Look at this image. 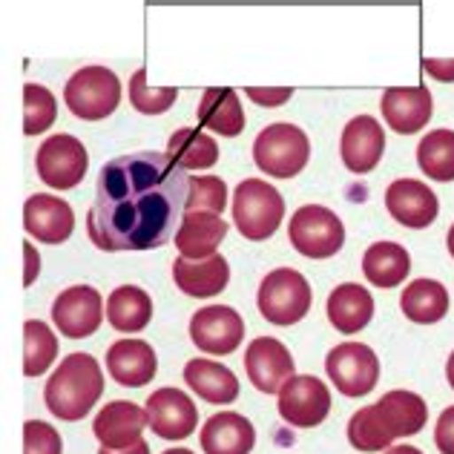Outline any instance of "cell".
<instances>
[{
    "mask_svg": "<svg viewBox=\"0 0 454 454\" xmlns=\"http://www.w3.org/2000/svg\"><path fill=\"white\" fill-rule=\"evenodd\" d=\"M190 178L167 153H133L106 161L98 173L87 233L106 254L153 250L178 233Z\"/></svg>",
    "mask_w": 454,
    "mask_h": 454,
    "instance_id": "1",
    "label": "cell"
},
{
    "mask_svg": "<svg viewBox=\"0 0 454 454\" xmlns=\"http://www.w3.org/2000/svg\"><path fill=\"white\" fill-rule=\"evenodd\" d=\"M104 394V372L95 356L69 354L55 368L43 388V403L67 423L83 420Z\"/></svg>",
    "mask_w": 454,
    "mask_h": 454,
    "instance_id": "2",
    "label": "cell"
},
{
    "mask_svg": "<svg viewBox=\"0 0 454 454\" xmlns=\"http://www.w3.org/2000/svg\"><path fill=\"white\" fill-rule=\"evenodd\" d=\"M285 216V199L270 182L262 178H245L233 193V222L239 233L250 242H265Z\"/></svg>",
    "mask_w": 454,
    "mask_h": 454,
    "instance_id": "3",
    "label": "cell"
},
{
    "mask_svg": "<svg viewBox=\"0 0 454 454\" xmlns=\"http://www.w3.org/2000/svg\"><path fill=\"white\" fill-rule=\"evenodd\" d=\"M310 159V141L296 124H270L254 141V161L270 178H294Z\"/></svg>",
    "mask_w": 454,
    "mask_h": 454,
    "instance_id": "4",
    "label": "cell"
},
{
    "mask_svg": "<svg viewBox=\"0 0 454 454\" xmlns=\"http://www.w3.org/2000/svg\"><path fill=\"white\" fill-rule=\"evenodd\" d=\"M64 101L81 121H101L121 104V81L106 67H83L67 81Z\"/></svg>",
    "mask_w": 454,
    "mask_h": 454,
    "instance_id": "5",
    "label": "cell"
},
{
    "mask_svg": "<svg viewBox=\"0 0 454 454\" xmlns=\"http://www.w3.org/2000/svg\"><path fill=\"white\" fill-rule=\"evenodd\" d=\"M256 305L273 325H296L310 310V285L300 270L277 268L262 279Z\"/></svg>",
    "mask_w": 454,
    "mask_h": 454,
    "instance_id": "6",
    "label": "cell"
},
{
    "mask_svg": "<svg viewBox=\"0 0 454 454\" xmlns=\"http://www.w3.org/2000/svg\"><path fill=\"white\" fill-rule=\"evenodd\" d=\"M288 239L294 250H300L308 259H331L345 245V227L333 210L322 205H302L291 216Z\"/></svg>",
    "mask_w": 454,
    "mask_h": 454,
    "instance_id": "7",
    "label": "cell"
},
{
    "mask_svg": "<svg viewBox=\"0 0 454 454\" xmlns=\"http://www.w3.org/2000/svg\"><path fill=\"white\" fill-rule=\"evenodd\" d=\"M325 372L345 397H365L380 382V360L365 342H340L325 356Z\"/></svg>",
    "mask_w": 454,
    "mask_h": 454,
    "instance_id": "8",
    "label": "cell"
},
{
    "mask_svg": "<svg viewBox=\"0 0 454 454\" xmlns=\"http://www.w3.org/2000/svg\"><path fill=\"white\" fill-rule=\"evenodd\" d=\"M35 167H38V176L43 184H50L52 190H73L83 182V176H87L90 155H87V147H83L75 136L58 133V136H50L38 147Z\"/></svg>",
    "mask_w": 454,
    "mask_h": 454,
    "instance_id": "9",
    "label": "cell"
},
{
    "mask_svg": "<svg viewBox=\"0 0 454 454\" xmlns=\"http://www.w3.org/2000/svg\"><path fill=\"white\" fill-rule=\"evenodd\" d=\"M279 417L294 428H314L331 414V391L314 374H296L282 386Z\"/></svg>",
    "mask_w": 454,
    "mask_h": 454,
    "instance_id": "10",
    "label": "cell"
},
{
    "mask_svg": "<svg viewBox=\"0 0 454 454\" xmlns=\"http://www.w3.org/2000/svg\"><path fill=\"white\" fill-rule=\"evenodd\" d=\"M190 340L201 351L227 356L245 340V319L231 305H207L190 317Z\"/></svg>",
    "mask_w": 454,
    "mask_h": 454,
    "instance_id": "11",
    "label": "cell"
},
{
    "mask_svg": "<svg viewBox=\"0 0 454 454\" xmlns=\"http://www.w3.org/2000/svg\"><path fill=\"white\" fill-rule=\"evenodd\" d=\"M55 328L69 340L92 337L104 322V300L92 285H73L55 296L52 302Z\"/></svg>",
    "mask_w": 454,
    "mask_h": 454,
    "instance_id": "12",
    "label": "cell"
},
{
    "mask_svg": "<svg viewBox=\"0 0 454 454\" xmlns=\"http://www.w3.org/2000/svg\"><path fill=\"white\" fill-rule=\"evenodd\" d=\"M147 420L153 434L161 440H184L199 428V411L196 403L187 397L182 388H159L147 400Z\"/></svg>",
    "mask_w": 454,
    "mask_h": 454,
    "instance_id": "13",
    "label": "cell"
},
{
    "mask_svg": "<svg viewBox=\"0 0 454 454\" xmlns=\"http://www.w3.org/2000/svg\"><path fill=\"white\" fill-rule=\"evenodd\" d=\"M245 372L262 394H279L285 382L296 377V365L291 351L285 348V342L273 337H259L245 351Z\"/></svg>",
    "mask_w": 454,
    "mask_h": 454,
    "instance_id": "14",
    "label": "cell"
},
{
    "mask_svg": "<svg viewBox=\"0 0 454 454\" xmlns=\"http://www.w3.org/2000/svg\"><path fill=\"white\" fill-rule=\"evenodd\" d=\"M386 210L391 213L394 222H400L403 227L411 231H423L428 227L440 213L437 193L426 182L417 178H397L386 190Z\"/></svg>",
    "mask_w": 454,
    "mask_h": 454,
    "instance_id": "15",
    "label": "cell"
},
{
    "mask_svg": "<svg viewBox=\"0 0 454 454\" xmlns=\"http://www.w3.org/2000/svg\"><path fill=\"white\" fill-rule=\"evenodd\" d=\"M23 227L32 239L43 245H61L73 236L75 213L61 196L52 193H35L23 205Z\"/></svg>",
    "mask_w": 454,
    "mask_h": 454,
    "instance_id": "16",
    "label": "cell"
},
{
    "mask_svg": "<svg viewBox=\"0 0 454 454\" xmlns=\"http://www.w3.org/2000/svg\"><path fill=\"white\" fill-rule=\"evenodd\" d=\"M382 153H386V133L374 115H356L351 118L342 129L340 138V155L342 164L348 167L351 173L365 176L372 173L380 164Z\"/></svg>",
    "mask_w": 454,
    "mask_h": 454,
    "instance_id": "17",
    "label": "cell"
},
{
    "mask_svg": "<svg viewBox=\"0 0 454 454\" xmlns=\"http://www.w3.org/2000/svg\"><path fill=\"white\" fill-rule=\"evenodd\" d=\"M147 426H150L147 409H141V405L129 400H113L98 411V417H95L92 434L98 437V443L104 449L121 451L138 443L141 432H145Z\"/></svg>",
    "mask_w": 454,
    "mask_h": 454,
    "instance_id": "18",
    "label": "cell"
},
{
    "mask_svg": "<svg viewBox=\"0 0 454 454\" xmlns=\"http://www.w3.org/2000/svg\"><path fill=\"white\" fill-rule=\"evenodd\" d=\"M380 110L386 124L400 136H414L432 121L434 115V98L426 87H394L382 92Z\"/></svg>",
    "mask_w": 454,
    "mask_h": 454,
    "instance_id": "19",
    "label": "cell"
},
{
    "mask_svg": "<svg viewBox=\"0 0 454 454\" xmlns=\"http://www.w3.org/2000/svg\"><path fill=\"white\" fill-rule=\"evenodd\" d=\"M106 372L124 388H141L159 372V356L145 340H118L106 351Z\"/></svg>",
    "mask_w": 454,
    "mask_h": 454,
    "instance_id": "20",
    "label": "cell"
},
{
    "mask_svg": "<svg viewBox=\"0 0 454 454\" xmlns=\"http://www.w3.org/2000/svg\"><path fill=\"white\" fill-rule=\"evenodd\" d=\"M173 279L184 296L207 300V296H219L227 288V282H231V265H227V259L222 254L199 262L178 256L173 262Z\"/></svg>",
    "mask_w": 454,
    "mask_h": 454,
    "instance_id": "21",
    "label": "cell"
},
{
    "mask_svg": "<svg viewBox=\"0 0 454 454\" xmlns=\"http://www.w3.org/2000/svg\"><path fill=\"white\" fill-rule=\"evenodd\" d=\"M256 446V428L245 414L219 411L201 426L205 454H250Z\"/></svg>",
    "mask_w": 454,
    "mask_h": 454,
    "instance_id": "22",
    "label": "cell"
},
{
    "mask_svg": "<svg viewBox=\"0 0 454 454\" xmlns=\"http://www.w3.org/2000/svg\"><path fill=\"white\" fill-rule=\"evenodd\" d=\"M227 236V224L216 213H184L176 233V250L184 259H210Z\"/></svg>",
    "mask_w": 454,
    "mask_h": 454,
    "instance_id": "23",
    "label": "cell"
},
{
    "mask_svg": "<svg viewBox=\"0 0 454 454\" xmlns=\"http://www.w3.org/2000/svg\"><path fill=\"white\" fill-rule=\"evenodd\" d=\"M377 405V414L386 432L397 440V437H411V434H420L423 426L428 420V409H426V400L420 394L414 391H388L374 403Z\"/></svg>",
    "mask_w": 454,
    "mask_h": 454,
    "instance_id": "24",
    "label": "cell"
},
{
    "mask_svg": "<svg viewBox=\"0 0 454 454\" xmlns=\"http://www.w3.org/2000/svg\"><path fill=\"white\" fill-rule=\"evenodd\" d=\"M374 317V296L363 285L345 282L337 285L328 296V319L340 333H356L363 331Z\"/></svg>",
    "mask_w": 454,
    "mask_h": 454,
    "instance_id": "25",
    "label": "cell"
},
{
    "mask_svg": "<svg viewBox=\"0 0 454 454\" xmlns=\"http://www.w3.org/2000/svg\"><path fill=\"white\" fill-rule=\"evenodd\" d=\"M184 382L193 388L201 400H207L213 405H227L239 397V380L227 365L216 360H205L196 356L184 365Z\"/></svg>",
    "mask_w": 454,
    "mask_h": 454,
    "instance_id": "26",
    "label": "cell"
},
{
    "mask_svg": "<svg viewBox=\"0 0 454 454\" xmlns=\"http://www.w3.org/2000/svg\"><path fill=\"white\" fill-rule=\"evenodd\" d=\"M199 124L224 138L239 136L247 124L239 95L233 90H205L199 98Z\"/></svg>",
    "mask_w": 454,
    "mask_h": 454,
    "instance_id": "27",
    "label": "cell"
},
{
    "mask_svg": "<svg viewBox=\"0 0 454 454\" xmlns=\"http://www.w3.org/2000/svg\"><path fill=\"white\" fill-rule=\"evenodd\" d=\"M363 273L377 288H397L411 273V256L397 242H374L363 256Z\"/></svg>",
    "mask_w": 454,
    "mask_h": 454,
    "instance_id": "28",
    "label": "cell"
},
{
    "mask_svg": "<svg viewBox=\"0 0 454 454\" xmlns=\"http://www.w3.org/2000/svg\"><path fill=\"white\" fill-rule=\"evenodd\" d=\"M106 319L121 333H138L150 325L153 319V300L138 285H121L106 300Z\"/></svg>",
    "mask_w": 454,
    "mask_h": 454,
    "instance_id": "29",
    "label": "cell"
},
{
    "mask_svg": "<svg viewBox=\"0 0 454 454\" xmlns=\"http://www.w3.org/2000/svg\"><path fill=\"white\" fill-rule=\"evenodd\" d=\"M400 308L417 325H434L449 314V291L437 279H414L405 285Z\"/></svg>",
    "mask_w": 454,
    "mask_h": 454,
    "instance_id": "30",
    "label": "cell"
},
{
    "mask_svg": "<svg viewBox=\"0 0 454 454\" xmlns=\"http://www.w3.org/2000/svg\"><path fill=\"white\" fill-rule=\"evenodd\" d=\"M167 155L182 167V170H207L219 161V145L205 129L182 127L167 141Z\"/></svg>",
    "mask_w": 454,
    "mask_h": 454,
    "instance_id": "31",
    "label": "cell"
},
{
    "mask_svg": "<svg viewBox=\"0 0 454 454\" xmlns=\"http://www.w3.org/2000/svg\"><path fill=\"white\" fill-rule=\"evenodd\" d=\"M417 164L428 182H454V129H432L417 145Z\"/></svg>",
    "mask_w": 454,
    "mask_h": 454,
    "instance_id": "32",
    "label": "cell"
},
{
    "mask_svg": "<svg viewBox=\"0 0 454 454\" xmlns=\"http://www.w3.org/2000/svg\"><path fill=\"white\" fill-rule=\"evenodd\" d=\"M58 356V340L52 328L41 319L23 322V374L41 377Z\"/></svg>",
    "mask_w": 454,
    "mask_h": 454,
    "instance_id": "33",
    "label": "cell"
},
{
    "mask_svg": "<svg viewBox=\"0 0 454 454\" xmlns=\"http://www.w3.org/2000/svg\"><path fill=\"white\" fill-rule=\"evenodd\" d=\"M348 443L356 449V451H388L394 437L386 432V426H382L380 414H377V405H365V409L356 411L351 420H348Z\"/></svg>",
    "mask_w": 454,
    "mask_h": 454,
    "instance_id": "34",
    "label": "cell"
},
{
    "mask_svg": "<svg viewBox=\"0 0 454 454\" xmlns=\"http://www.w3.org/2000/svg\"><path fill=\"white\" fill-rule=\"evenodd\" d=\"M58 101L41 83L23 87V136H41L55 124Z\"/></svg>",
    "mask_w": 454,
    "mask_h": 454,
    "instance_id": "35",
    "label": "cell"
},
{
    "mask_svg": "<svg viewBox=\"0 0 454 454\" xmlns=\"http://www.w3.org/2000/svg\"><path fill=\"white\" fill-rule=\"evenodd\" d=\"M227 207V184L219 176H193L190 178V193L184 213H216Z\"/></svg>",
    "mask_w": 454,
    "mask_h": 454,
    "instance_id": "36",
    "label": "cell"
},
{
    "mask_svg": "<svg viewBox=\"0 0 454 454\" xmlns=\"http://www.w3.org/2000/svg\"><path fill=\"white\" fill-rule=\"evenodd\" d=\"M178 98V90L173 87H147V73H138L129 78V104L145 115H161L167 113Z\"/></svg>",
    "mask_w": 454,
    "mask_h": 454,
    "instance_id": "37",
    "label": "cell"
},
{
    "mask_svg": "<svg viewBox=\"0 0 454 454\" xmlns=\"http://www.w3.org/2000/svg\"><path fill=\"white\" fill-rule=\"evenodd\" d=\"M23 454H64V440L55 432V426L29 420L23 426Z\"/></svg>",
    "mask_w": 454,
    "mask_h": 454,
    "instance_id": "38",
    "label": "cell"
},
{
    "mask_svg": "<svg viewBox=\"0 0 454 454\" xmlns=\"http://www.w3.org/2000/svg\"><path fill=\"white\" fill-rule=\"evenodd\" d=\"M434 446L440 449V454H454V405H449V409L437 417Z\"/></svg>",
    "mask_w": 454,
    "mask_h": 454,
    "instance_id": "39",
    "label": "cell"
},
{
    "mask_svg": "<svg viewBox=\"0 0 454 454\" xmlns=\"http://www.w3.org/2000/svg\"><path fill=\"white\" fill-rule=\"evenodd\" d=\"M245 95L254 104H262V106H279L285 104L294 95V90H245Z\"/></svg>",
    "mask_w": 454,
    "mask_h": 454,
    "instance_id": "40",
    "label": "cell"
},
{
    "mask_svg": "<svg viewBox=\"0 0 454 454\" xmlns=\"http://www.w3.org/2000/svg\"><path fill=\"white\" fill-rule=\"evenodd\" d=\"M423 69H426V75H432L434 81H443V83L454 81V58L451 61H443V58H423Z\"/></svg>",
    "mask_w": 454,
    "mask_h": 454,
    "instance_id": "41",
    "label": "cell"
},
{
    "mask_svg": "<svg viewBox=\"0 0 454 454\" xmlns=\"http://www.w3.org/2000/svg\"><path fill=\"white\" fill-rule=\"evenodd\" d=\"M23 256H27V270H23L27 277H23V282H27V288H29V285L38 279V273H41V256H38V250L32 247V242L23 245Z\"/></svg>",
    "mask_w": 454,
    "mask_h": 454,
    "instance_id": "42",
    "label": "cell"
},
{
    "mask_svg": "<svg viewBox=\"0 0 454 454\" xmlns=\"http://www.w3.org/2000/svg\"><path fill=\"white\" fill-rule=\"evenodd\" d=\"M98 454H150V446L145 443V440H138V443H133L129 449H121V451H113V449H104V446H101Z\"/></svg>",
    "mask_w": 454,
    "mask_h": 454,
    "instance_id": "43",
    "label": "cell"
},
{
    "mask_svg": "<svg viewBox=\"0 0 454 454\" xmlns=\"http://www.w3.org/2000/svg\"><path fill=\"white\" fill-rule=\"evenodd\" d=\"M382 454H423V451L414 449V446H391L388 451H382Z\"/></svg>",
    "mask_w": 454,
    "mask_h": 454,
    "instance_id": "44",
    "label": "cell"
},
{
    "mask_svg": "<svg viewBox=\"0 0 454 454\" xmlns=\"http://www.w3.org/2000/svg\"><path fill=\"white\" fill-rule=\"evenodd\" d=\"M446 380H449V386L454 388V351H451L449 363H446Z\"/></svg>",
    "mask_w": 454,
    "mask_h": 454,
    "instance_id": "45",
    "label": "cell"
},
{
    "mask_svg": "<svg viewBox=\"0 0 454 454\" xmlns=\"http://www.w3.org/2000/svg\"><path fill=\"white\" fill-rule=\"evenodd\" d=\"M446 247H449V254H451V259H454V224L449 227V236H446Z\"/></svg>",
    "mask_w": 454,
    "mask_h": 454,
    "instance_id": "46",
    "label": "cell"
},
{
    "mask_svg": "<svg viewBox=\"0 0 454 454\" xmlns=\"http://www.w3.org/2000/svg\"><path fill=\"white\" fill-rule=\"evenodd\" d=\"M161 454H193V451H190V449H167Z\"/></svg>",
    "mask_w": 454,
    "mask_h": 454,
    "instance_id": "47",
    "label": "cell"
}]
</instances>
